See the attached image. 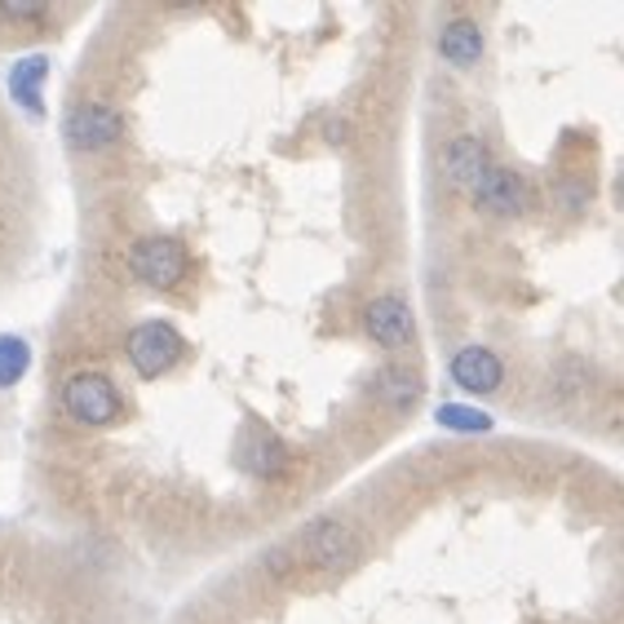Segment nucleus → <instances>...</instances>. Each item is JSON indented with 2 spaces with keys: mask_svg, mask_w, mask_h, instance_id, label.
Masks as SVG:
<instances>
[{
  "mask_svg": "<svg viewBox=\"0 0 624 624\" xmlns=\"http://www.w3.org/2000/svg\"><path fill=\"white\" fill-rule=\"evenodd\" d=\"M421 390H425V381H421L416 368H399V363H390V368H381V372L372 376V394L385 399L390 407H407V403H416Z\"/></svg>",
  "mask_w": 624,
  "mask_h": 624,
  "instance_id": "obj_13",
  "label": "nucleus"
},
{
  "mask_svg": "<svg viewBox=\"0 0 624 624\" xmlns=\"http://www.w3.org/2000/svg\"><path fill=\"white\" fill-rule=\"evenodd\" d=\"M44 80H49V58H44V53L18 58V62L9 67V98H13L31 120H44Z\"/></svg>",
  "mask_w": 624,
  "mask_h": 624,
  "instance_id": "obj_11",
  "label": "nucleus"
},
{
  "mask_svg": "<svg viewBox=\"0 0 624 624\" xmlns=\"http://www.w3.org/2000/svg\"><path fill=\"white\" fill-rule=\"evenodd\" d=\"M323 142H332V147H345V142H350V124L332 115V120L323 124Z\"/></svg>",
  "mask_w": 624,
  "mask_h": 624,
  "instance_id": "obj_17",
  "label": "nucleus"
},
{
  "mask_svg": "<svg viewBox=\"0 0 624 624\" xmlns=\"http://www.w3.org/2000/svg\"><path fill=\"white\" fill-rule=\"evenodd\" d=\"M363 328H368V336H372L376 345H385V350H407V345L416 341L412 306H407L403 298H394V293L376 298V302L363 311Z\"/></svg>",
  "mask_w": 624,
  "mask_h": 624,
  "instance_id": "obj_8",
  "label": "nucleus"
},
{
  "mask_svg": "<svg viewBox=\"0 0 624 624\" xmlns=\"http://www.w3.org/2000/svg\"><path fill=\"white\" fill-rule=\"evenodd\" d=\"M487 169H492V151H487L483 138L461 133V138L447 142V151H443V178H447L456 191H474Z\"/></svg>",
  "mask_w": 624,
  "mask_h": 624,
  "instance_id": "obj_9",
  "label": "nucleus"
},
{
  "mask_svg": "<svg viewBox=\"0 0 624 624\" xmlns=\"http://www.w3.org/2000/svg\"><path fill=\"white\" fill-rule=\"evenodd\" d=\"M129 271H133L147 289L169 293V289H178V284L187 280L191 258H187V249H182L178 240H169V235H151V240H138V244H133V253H129Z\"/></svg>",
  "mask_w": 624,
  "mask_h": 624,
  "instance_id": "obj_3",
  "label": "nucleus"
},
{
  "mask_svg": "<svg viewBox=\"0 0 624 624\" xmlns=\"http://www.w3.org/2000/svg\"><path fill=\"white\" fill-rule=\"evenodd\" d=\"M298 558L314 572H341L359 558V541L341 519H314L298 541Z\"/></svg>",
  "mask_w": 624,
  "mask_h": 624,
  "instance_id": "obj_4",
  "label": "nucleus"
},
{
  "mask_svg": "<svg viewBox=\"0 0 624 624\" xmlns=\"http://www.w3.org/2000/svg\"><path fill=\"white\" fill-rule=\"evenodd\" d=\"M44 13H49L44 0H0V18L4 22H36Z\"/></svg>",
  "mask_w": 624,
  "mask_h": 624,
  "instance_id": "obj_16",
  "label": "nucleus"
},
{
  "mask_svg": "<svg viewBox=\"0 0 624 624\" xmlns=\"http://www.w3.org/2000/svg\"><path fill=\"white\" fill-rule=\"evenodd\" d=\"M434 421H439L443 430H452V434H487V430L496 425L487 412L465 407V403H443V407H434Z\"/></svg>",
  "mask_w": 624,
  "mask_h": 624,
  "instance_id": "obj_14",
  "label": "nucleus"
},
{
  "mask_svg": "<svg viewBox=\"0 0 624 624\" xmlns=\"http://www.w3.org/2000/svg\"><path fill=\"white\" fill-rule=\"evenodd\" d=\"M235 461H240V470L244 474H253V479H280V474H289L293 470V447L271 430V425H244L240 430V443H235Z\"/></svg>",
  "mask_w": 624,
  "mask_h": 624,
  "instance_id": "obj_6",
  "label": "nucleus"
},
{
  "mask_svg": "<svg viewBox=\"0 0 624 624\" xmlns=\"http://www.w3.org/2000/svg\"><path fill=\"white\" fill-rule=\"evenodd\" d=\"M182 354H187V341H182L178 328L164 323V319L138 323V328L129 332V363H133V372H138L142 381H160L164 372L178 368Z\"/></svg>",
  "mask_w": 624,
  "mask_h": 624,
  "instance_id": "obj_2",
  "label": "nucleus"
},
{
  "mask_svg": "<svg viewBox=\"0 0 624 624\" xmlns=\"http://www.w3.org/2000/svg\"><path fill=\"white\" fill-rule=\"evenodd\" d=\"M31 368V345L22 336H0V390L18 385Z\"/></svg>",
  "mask_w": 624,
  "mask_h": 624,
  "instance_id": "obj_15",
  "label": "nucleus"
},
{
  "mask_svg": "<svg viewBox=\"0 0 624 624\" xmlns=\"http://www.w3.org/2000/svg\"><path fill=\"white\" fill-rule=\"evenodd\" d=\"M474 195V204L483 209V213H492V218H523L527 213V178L523 173H514V169H505V164H492L487 173H483V182L470 191Z\"/></svg>",
  "mask_w": 624,
  "mask_h": 624,
  "instance_id": "obj_7",
  "label": "nucleus"
},
{
  "mask_svg": "<svg viewBox=\"0 0 624 624\" xmlns=\"http://www.w3.org/2000/svg\"><path fill=\"white\" fill-rule=\"evenodd\" d=\"M62 407H67V416H71L76 425H84V430H102V425H111V421L124 412L120 390H115L102 372H76V376L62 385Z\"/></svg>",
  "mask_w": 624,
  "mask_h": 624,
  "instance_id": "obj_1",
  "label": "nucleus"
},
{
  "mask_svg": "<svg viewBox=\"0 0 624 624\" xmlns=\"http://www.w3.org/2000/svg\"><path fill=\"white\" fill-rule=\"evenodd\" d=\"M452 381L470 394H492L505 381V363L487 345H465V350L452 354Z\"/></svg>",
  "mask_w": 624,
  "mask_h": 624,
  "instance_id": "obj_10",
  "label": "nucleus"
},
{
  "mask_svg": "<svg viewBox=\"0 0 624 624\" xmlns=\"http://www.w3.org/2000/svg\"><path fill=\"white\" fill-rule=\"evenodd\" d=\"M62 133H67L71 151H107V147H115L124 138V120L107 102H80V107L67 111Z\"/></svg>",
  "mask_w": 624,
  "mask_h": 624,
  "instance_id": "obj_5",
  "label": "nucleus"
},
{
  "mask_svg": "<svg viewBox=\"0 0 624 624\" xmlns=\"http://www.w3.org/2000/svg\"><path fill=\"white\" fill-rule=\"evenodd\" d=\"M439 53L452 62V67H474L483 58V31L470 22V18H456L439 31Z\"/></svg>",
  "mask_w": 624,
  "mask_h": 624,
  "instance_id": "obj_12",
  "label": "nucleus"
}]
</instances>
